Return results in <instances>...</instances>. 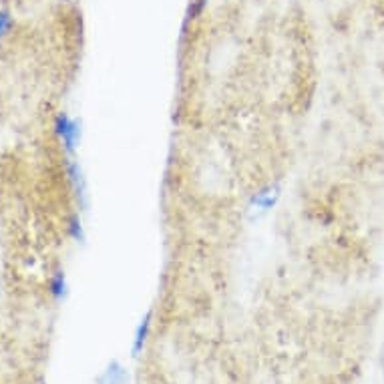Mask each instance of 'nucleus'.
<instances>
[{
  "label": "nucleus",
  "mask_w": 384,
  "mask_h": 384,
  "mask_svg": "<svg viewBox=\"0 0 384 384\" xmlns=\"http://www.w3.org/2000/svg\"><path fill=\"white\" fill-rule=\"evenodd\" d=\"M282 200V185L278 181L274 183H266L259 189H256L248 204H246V217L250 222H259L264 220L268 213H272L276 209V205Z\"/></svg>",
  "instance_id": "1"
},
{
  "label": "nucleus",
  "mask_w": 384,
  "mask_h": 384,
  "mask_svg": "<svg viewBox=\"0 0 384 384\" xmlns=\"http://www.w3.org/2000/svg\"><path fill=\"white\" fill-rule=\"evenodd\" d=\"M54 135L58 137L63 149L69 155L77 153L81 145V123L67 113H58L54 117Z\"/></svg>",
  "instance_id": "2"
},
{
  "label": "nucleus",
  "mask_w": 384,
  "mask_h": 384,
  "mask_svg": "<svg viewBox=\"0 0 384 384\" xmlns=\"http://www.w3.org/2000/svg\"><path fill=\"white\" fill-rule=\"evenodd\" d=\"M67 178H69L75 198L78 200V205L85 207L87 204V181H85V173H83L81 165L75 159H67Z\"/></svg>",
  "instance_id": "3"
},
{
  "label": "nucleus",
  "mask_w": 384,
  "mask_h": 384,
  "mask_svg": "<svg viewBox=\"0 0 384 384\" xmlns=\"http://www.w3.org/2000/svg\"><path fill=\"white\" fill-rule=\"evenodd\" d=\"M151 320H153V312L149 310V312L141 318V322L137 324V328H135L133 344H131V356H133V359H139L141 352L145 350V344H147L149 334H151V324H153Z\"/></svg>",
  "instance_id": "4"
},
{
  "label": "nucleus",
  "mask_w": 384,
  "mask_h": 384,
  "mask_svg": "<svg viewBox=\"0 0 384 384\" xmlns=\"http://www.w3.org/2000/svg\"><path fill=\"white\" fill-rule=\"evenodd\" d=\"M127 368L119 360H111L101 374L97 376V384H129Z\"/></svg>",
  "instance_id": "5"
},
{
  "label": "nucleus",
  "mask_w": 384,
  "mask_h": 384,
  "mask_svg": "<svg viewBox=\"0 0 384 384\" xmlns=\"http://www.w3.org/2000/svg\"><path fill=\"white\" fill-rule=\"evenodd\" d=\"M49 288H51V294L54 300H65L67 298V290H69V286H67V278H65V272H54V276L51 278V284H49Z\"/></svg>",
  "instance_id": "6"
},
{
  "label": "nucleus",
  "mask_w": 384,
  "mask_h": 384,
  "mask_svg": "<svg viewBox=\"0 0 384 384\" xmlns=\"http://www.w3.org/2000/svg\"><path fill=\"white\" fill-rule=\"evenodd\" d=\"M69 233H71V235H73V239H77V242H83V239H85L83 222H81V217H78V215H73V217H71V222H69Z\"/></svg>",
  "instance_id": "7"
},
{
  "label": "nucleus",
  "mask_w": 384,
  "mask_h": 384,
  "mask_svg": "<svg viewBox=\"0 0 384 384\" xmlns=\"http://www.w3.org/2000/svg\"><path fill=\"white\" fill-rule=\"evenodd\" d=\"M12 25H14V23H12L10 12H8V10H0V39L6 36V34L10 32Z\"/></svg>",
  "instance_id": "8"
},
{
  "label": "nucleus",
  "mask_w": 384,
  "mask_h": 384,
  "mask_svg": "<svg viewBox=\"0 0 384 384\" xmlns=\"http://www.w3.org/2000/svg\"><path fill=\"white\" fill-rule=\"evenodd\" d=\"M207 4H209V0H195V2H193V6H191L189 19H198V17H202V14H204V10L207 8Z\"/></svg>",
  "instance_id": "9"
},
{
  "label": "nucleus",
  "mask_w": 384,
  "mask_h": 384,
  "mask_svg": "<svg viewBox=\"0 0 384 384\" xmlns=\"http://www.w3.org/2000/svg\"><path fill=\"white\" fill-rule=\"evenodd\" d=\"M383 374H384V350H383Z\"/></svg>",
  "instance_id": "10"
}]
</instances>
